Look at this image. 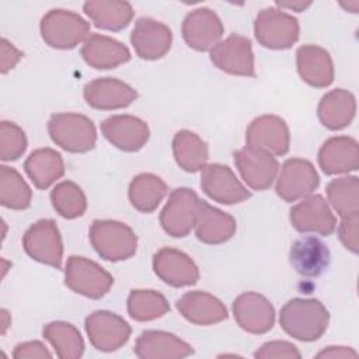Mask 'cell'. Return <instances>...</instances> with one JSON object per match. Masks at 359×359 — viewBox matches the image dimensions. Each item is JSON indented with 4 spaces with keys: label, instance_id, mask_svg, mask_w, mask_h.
I'll return each mask as SVG.
<instances>
[{
    "label": "cell",
    "instance_id": "25",
    "mask_svg": "<svg viewBox=\"0 0 359 359\" xmlns=\"http://www.w3.org/2000/svg\"><path fill=\"white\" fill-rule=\"evenodd\" d=\"M175 307L185 320L196 325L217 324L229 317L226 306L213 294L202 290L184 293Z\"/></svg>",
    "mask_w": 359,
    "mask_h": 359
},
{
    "label": "cell",
    "instance_id": "19",
    "mask_svg": "<svg viewBox=\"0 0 359 359\" xmlns=\"http://www.w3.org/2000/svg\"><path fill=\"white\" fill-rule=\"evenodd\" d=\"M245 143L247 146L266 150L273 156H285L290 144L289 128L280 116L261 115L248 125Z\"/></svg>",
    "mask_w": 359,
    "mask_h": 359
},
{
    "label": "cell",
    "instance_id": "36",
    "mask_svg": "<svg viewBox=\"0 0 359 359\" xmlns=\"http://www.w3.org/2000/svg\"><path fill=\"white\" fill-rule=\"evenodd\" d=\"M32 191L21 174L8 165L0 167V203L13 210L29 208Z\"/></svg>",
    "mask_w": 359,
    "mask_h": 359
},
{
    "label": "cell",
    "instance_id": "40",
    "mask_svg": "<svg viewBox=\"0 0 359 359\" xmlns=\"http://www.w3.org/2000/svg\"><path fill=\"white\" fill-rule=\"evenodd\" d=\"M254 358L259 359H300L302 353L297 346L287 341H269L265 342L255 353Z\"/></svg>",
    "mask_w": 359,
    "mask_h": 359
},
{
    "label": "cell",
    "instance_id": "17",
    "mask_svg": "<svg viewBox=\"0 0 359 359\" xmlns=\"http://www.w3.org/2000/svg\"><path fill=\"white\" fill-rule=\"evenodd\" d=\"M292 226L300 233L330 236L335 231L337 219L321 195H309L290 209Z\"/></svg>",
    "mask_w": 359,
    "mask_h": 359
},
{
    "label": "cell",
    "instance_id": "31",
    "mask_svg": "<svg viewBox=\"0 0 359 359\" xmlns=\"http://www.w3.org/2000/svg\"><path fill=\"white\" fill-rule=\"evenodd\" d=\"M24 170L38 189H46L65 174L62 154L50 147L34 150L24 163Z\"/></svg>",
    "mask_w": 359,
    "mask_h": 359
},
{
    "label": "cell",
    "instance_id": "29",
    "mask_svg": "<svg viewBox=\"0 0 359 359\" xmlns=\"http://www.w3.org/2000/svg\"><path fill=\"white\" fill-rule=\"evenodd\" d=\"M356 114V100L352 93L335 88L324 94L318 102L317 115L320 122L330 130L346 128Z\"/></svg>",
    "mask_w": 359,
    "mask_h": 359
},
{
    "label": "cell",
    "instance_id": "8",
    "mask_svg": "<svg viewBox=\"0 0 359 359\" xmlns=\"http://www.w3.org/2000/svg\"><path fill=\"white\" fill-rule=\"evenodd\" d=\"M22 247L35 261L56 269L62 266L63 243L52 219H41L31 224L22 237Z\"/></svg>",
    "mask_w": 359,
    "mask_h": 359
},
{
    "label": "cell",
    "instance_id": "44",
    "mask_svg": "<svg viewBox=\"0 0 359 359\" xmlns=\"http://www.w3.org/2000/svg\"><path fill=\"white\" fill-rule=\"evenodd\" d=\"M317 358H356L358 353L352 348L346 346H328L316 355Z\"/></svg>",
    "mask_w": 359,
    "mask_h": 359
},
{
    "label": "cell",
    "instance_id": "21",
    "mask_svg": "<svg viewBox=\"0 0 359 359\" xmlns=\"http://www.w3.org/2000/svg\"><path fill=\"white\" fill-rule=\"evenodd\" d=\"M101 133L112 146L123 151L140 150L150 136L147 123L133 115H112L104 119Z\"/></svg>",
    "mask_w": 359,
    "mask_h": 359
},
{
    "label": "cell",
    "instance_id": "13",
    "mask_svg": "<svg viewBox=\"0 0 359 359\" xmlns=\"http://www.w3.org/2000/svg\"><path fill=\"white\" fill-rule=\"evenodd\" d=\"M201 188L215 202L234 205L251 198V192L224 164H206L201 172Z\"/></svg>",
    "mask_w": 359,
    "mask_h": 359
},
{
    "label": "cell",
    "instance_id": "3",
    "mask_svg": "<svg viewBox=\"0 0 359 359\" xmlns=\"http://www.w3.org/2000/svg\"><path fill=\"white\" fill-rule=\"evenodd\" d=\"M48 132L53 143L69 153H86L97 143L94 122L81 114H53L48 121Z\"/></svg>",
    "mask_w": 359,
    "mask_h": 359
},
{
    "label": "cell",
    "instance_id": "12",
    "mask_svg": "<svg viewBox=\"0 0 359 359\" xmlns=\"http://www.w3.org/2000/svg\"><path fill=\"white\" fill-rule=\"evenodd\" d=\"M210 62L222 72L254 77V53L251 41L247 36L231 34L224 41H220L210 49Z\"/></svg>",
    "mask_w": 359,
    "mask_h": 359
},
{
    "label": "cell",
    "instance_id": "42",
    "mask_svg": "<svg viewBox=\"0 0 359 359\" xmlns=\"http://www.w3.org/2000/svg\"><path fill=\"white\" fill-rule=\"evenodd\" d=\"M13 358L25 359V358H52V353L41 341H28L15 345L13 351Z\"/></svg>",
    "mask_w": 359,
    "mask_h": 359
},
{
    "label": "cell",
    "instance_id": "11",
    "mask_svg": "<svg viewBox=\"0 0 359 359\" xmlns=\"http://www.w3.org/2000/svg\"><path fill=\"white\" fill-rule=\"evenodd\" d=\"M233 157L241 178L251 189L265 191L275 181L279 163L269 151L245 144Z\"/></svg>",
    "mask_w": 359,
    "mask_h": 359
},
{
    "label": "cell",
    "instance_id": "37",
    "mask_svg": "<svg viewBox=\"0 0 359 359\" xmlns=\"http://www.w3.org/2000/svg\"><path fill=\"white\" fill-rule=\"evenodd\" d=\"M168 311L167 299L157 290L135 289L128 296V313L136 321H151Z\"/></svg>",
    "mask_w": 359,
    "mask_h": 359
},
{
    "label": "cell",
    "instance_id": "41",
    "mask_svg": "<svg viewBox=\"0 0 359 359\" xmlns=\"http://www.w3.org/2000/svg\"><path fill=\"white\" fill-rule=\"evenodd\" d=\"M358 233H359V215L342 217L339 227H338L339 240L344 244V247L353 254H358V251H359Z\"/></svg>",
    "mask_w": 359,
    "mask_h": 359
},
{
    "label": "cell",
    "instance_id": "24",
    "mask_svg": "<svg viewBox=\"0 0 359 359\" xmlns=\"http://www.w3.org/2000/svg\"><path fill=\"white\" fill-rule=\"evenodd\" d=\"M328 247L314 236H303L297 238L289 251L292 268L302 276L317 278L330 265Z\"/></svg>",
    "mask_w": 359,
    "mask_h": 359
},
{
    "label": "cell",
    "instance_id": "18",
    "mask_svg": "<svg viewBox=\"0 0 359 359\" xmlns=\"http://www.w3.org/2000/svg\"><path fill=\"white\" fill-rule=\"evenodd\" d=\"M130 43L139 57L144 60H157L170 50L172 34L164 22L150 17H142L135 22L130 34Z\"/></svg>",
    "mask_w": 359,
    "mask_h": 359
},
{
    "label": "cell",
    "instance_id": "45",
    "mask_svg": "<svg viewBox=\"0 0 359 359\" xmlns=\"http://www.w3.org/2000/svg\"><path fill=\"white\" fill-rule=\"evenodd\" d=\"M276 6H279L280 8H289V10H294V11H303L306 10L307 7L311 6L310 1H294V3H280V1H276Z\"/></svg>",
    "mask_w": 359,
    "mask_h": 359
},
{
    "label": "cell",
    "instance_id": "38",
    "mask_svg": "<svg viewBox=\"0 0 359 359\" xmlns=\"http://www.w3.org/2000/svg\"><path fill=\"white\" fill-rule=\"evenodd\" d=\"M50 202L56 213L65 219L80 217L87 209V199L83 189L69 180L59 182L52 189Z\"/></svg>",
    "mask_w": 359,
    "mask_h": 359
},
{
    "label": "cell",
    "instance_id": "23",
    "mask_svg": "<svg viewBox=\"0 0 359 359\" xmlns=\"http://www.w3.org/2000/svg\"><path fill=\"white\" fill-rule=\"evenodd\" d=\"M318 164L324 174H346L359 167V144L351 136H334L318 150Z\"/></svg>",
    "mask_w": 359,
    "mask_h": 359
},
{
    "label": "cell",
    "instance_id": "39",
    "mask_svg": "<svg viewBox=\"0 0 359 359\" xmlns=\"http://www.w3.org/2000/svg\"><path fill=\"white\" fill-rule=\"evenodd\" d=\"M27 150V136L14 122H0V158L3 161L18 160Z\"/></svg>",
    "mask_w": 359,
    "mask_h": 359
},
{
    "label": "cell",
    "instance_id": "10",
    "mask_svg": "<svg viewBox=\"0 0 359 359\" xmlns=\"http://www.w3.org/2000/svg\"><path fill=\"white\" fill-rule=\"evenodd\" d=\"M320 185L314 165L304 158L293 157L282 164L275 192L285 202H294L311 195Z\"/></svg>",
    "mask_w": 359,
    "mask_h": 359
},
{
    "label": "cell",
    "instance_id": "34",
    "mask_svg": "<svg viewBox=\"0 0 359 359\" xmlns=\"http://www.w3.org/2000/svg\"><path fill=\"white\" fill-rule=\"evenodd\" d=\"M43 338L53 346L62 359H79L84 353V341L80 331L70 323L52 321L42 330Z\"/></svg>",
    "mask_w": 359,
    "mask_h": 359
},
{
    "label": "cell",
    "instance_id": "14",
    "mask_svg": "<svg viewBox=\"0 0 359 359\" xmlns=\"http://www.w3.org/2000/svg\"><path fill=\"white\" fill-rule=\"evenodd\" d=\"M233 316L241 330L261 335L272 330L275 309L272 303L257 292H244L233 302Z\"/></svg>",
    "mask_w": 359,
    "mask_h": 359
},
{
    "label": "cell",
    "instance_id": "2",
    "mask_svg": "<svg viewBox=\"0 0 359 359\" xmlns=\"http://www.w3.org/2000/svg\"><path fill=\"white\" fill-rule=\"evenodd\" d=\"M88 237L97 254L111 262L125 261L137 250V236L128 224L118 220H94Z\"/></svg>",
    "mask_w": 359,
    "mask_h": 359
},
{
    "label": "cell",
    "instance_id": "4",
    "mask_svg": "<svg viewBox=\"0 0 359 359\" xmlns=\"http://www.w3.org/2000/svg\"><path fill=\"white\" fill-rule=\"evenodd\" d=\"M39 29L43 42L55 49H73L90 35V24L77 13L63 8L49 10Z\"/></svg>",
    "mask_w": 359,
    "mask_h": 359
},
{
    "label": "cell",
    "instance_id": "33",
    "mask_svg": "<svg viewBox=\"0 0 359 359\" xmlns=\"http://www.w3.org/2000/svg\"><path fill=\"white\" fill-rule=\"evenodd\" d=\"M165 194L167 184L151 172H142L133 177L128 189L130 205L142 213L154 212Z\"/></svg>",
    "mask_w": 359,
    "mask_h": 359
},
{
    "label": "cell",
    "instance_id": "22",
    "mask_svg": "<svg viewBox=\"0 0 359 359\" xmlns=\"http://www.w3.org/2000/svg\"><path fill=\"white\" fill-rule=\"evenodd\" d=\"M133 352L140 359H182L192 355L194 348L171 332L146 330L136 338Z\"/></svg>",
    "mask_w": 359,
    "mask_h": 359
},
{
    "label": "cell",
    "instance_id": "26",
    "mask_svg": "<svg viewBox=\"0 0 359 359\" xmlns=\"http://www.w3.org/2000/svg\"><path fill=\"white\" fill-rule=\"evenodd\" d=\"M296 66L304 83L316 88H325L334 81V63L324 48L303 45L296 52Z\"/></svg>",
    "mask_w": 359,
    "mask_h": 359
},
{
    "label": "cell",
    "instance_id": "7",
    "mask_svg": "<svg viewBox=\"0 0 359 359\" xmlns=\"http://www.w3.org/2000/svg\"><path fill=\"white\" fill-rule=\"evenodd\" d=\"M201 199L189 188L174 189L160 213L163 230L175 238L185 237L195 227Z\"/></svg>",
    "mask_w": 359,
    "mask_h": 359
},
{
    "label": "cell",
    "instance_id": "16",
    "mask_svg": "<svg viewBox=\"0 0 359 359\" xmlns=\"http://www.w3.org/2000/svg\"><path fill=\"white\" fill-rule=\"evenodd\" d=\"M153 271L172 287L192 286L199 280V269L194 259L172 247H163L153 255Z\"/></svg>",
    "mask_w": 359,
    "mask_h": 359
},
{
    "label": "cell",
    "instance_id": "28",
    "mask_svg": "<svg viewBox=\"0 0 359 359\" xmlns=\"http://www.w3.org/2000/svg\"><path fill=\"white\" fill-rule=\"evenodd\" d=\"M236 230L237 223L231 215L201 201L195 223V234L199 241L209 245L223 244L234 236Z\"/></svg>",
    "mask_w": 359,
    "mask_h": 359
},
{
    "label": "cell",
    "instance_id": "1",
    "mask_svg": "<svg viewBox=\"0 0 359 359\" xmlns=\"http://www.w3.org/2000/svg\"><path fill=\"white\" fill-rule=\"evenodd\" d=\"M330 323V313L318 299L294 297L279 313L282 330L292 338L311 342L323 337Z\"/></svg>",
    "mask_w": 359,
    "mask_h": 359
},
{
    "label": "cell",
    "instance_id": "43",
    "mask_svg": "<svg viewBox=\"0 0 359 359\" xmlns=\"http://www.w3.org/2000/svg\"><path fill=\"white\" fill-rule=\"evenodd\" d=\"M22 57V52L18 50L13 43H10L6 38L1 39V73L6 74L11 70Z\"/></svg>",
    "mask_w": 359,
    "mask_h": 359
},
{
    "label": "cell",
    "instance_id": "20",
    "mask_svg": "<svg viewBox=\"0 0 359 359\" xmlns=\"http://www.w3.org/2000/svg\"><path fill=\"white\" fill-rule=\"evenodd\" d=\"M83 97L94 109L112 111L129 107L137 98V93L122 80L100 77L84 86Z\"/></svg>",
    "mask_w": 359,
    "mask_h": 359
},
{
    "label": "cell",
    "instance_id": "6",
    "mask_svg": "<svg viewBox=\"0 0 359 359\" xmlns=\"http://www.w3.org/2000/svg\"><path fill=\"white\" fill-rule=\"evenodd\" d=\"M65 283L84 297L101 299L112 287L114 278L97 262L86 257L70 255L65 266Z\"/></svg>",
    "mask_w": 359,
    "mask_h": 359
},
{
    "label": "cell",
    "instance_id": "35",
    "mask_svg": "<svg viewBox=\"0 0 359 359\" xmlns=\"http://www.w3.org/2000/svg\"><path fill=\"white\" fill-rule=\"evenodd\" d=\"M325 192L328 202L341 217L359 215V178L356 175L330 181Z\"/></svg>",
    "mask_w": 359,
    "mask_h": 359
},
{
    "label": "cell",
    "instance_id": "5",
    "mask_svg": "<svg viewBox=\"0 0 359 359\" xmlns=\"http://www.w3.org/2000/svg\"><path fill=\"white\" fill-rule=\"evenodd\" d=\"M299 32L297 18L276 7L262 8L254 21V35L258 43L268 49L292 48L299 39Z\"/></svg>",
    "mask_w": 359,
    "mask_h": 359
},
{
    "label": "cell",
    "instance_id": "27",
    "mask_svg": "<svg viewBox=\"0 0 359 359\" xmlns=\"http://www.w3.org/2000/svg\"><path fill=\"white\" fill-rule=\"evenodd\" d=\"M84 62L98 70L115 69L130 60V52L122 42L101 34H90L80 50Z\"/></svg>",
    "mask_w": 359,
    "mask_h": 359
},
{
    "label": "cell",
    "instance_id": "30",
    "mask_svg": "<svg viewBox=\"0 0 359 359\" xmlns=\"http://www.w3.org/2000/svg\"><path fill=\"white\" fill-rule=\"evenodd\" d=\"M83 10L97 28L114 32L126 28L135 14L132 6L121 0H88Z\"/></svg>",
    "mask_w": 359,
    "mask_h": 359
},
{
    "label": "cell",
    "instance_id": "9",
    "mask_svg": "<svg viewBox=\"0 0 359 359\" xmlns=\"http://www.w3.org/2000/svg\"><path fill=\"white\" fill-rule=\"evenodd\" d=\"M90 344L101 352H114L122 348L132 334L130 325L118 314L108 310L91 313L84 323Z\"/></svg>",
    "mask_w": 359,
    "mask_h": 359
},
{
    "label": "cell",
    "instance_id": "15",
    "mask_svg": "<svg viewBox=\"0 0 359 359\" xmlns=\"http://www.w3.org/2000/svg\"><path fill=\"white\" fill-rule=\"evenodd\" d=\"M224 27L219 15L208 7H199L188 13L182 21V38L195 50H210L220 42Z\"/></svg>",
    "mask_w": 359,
    "mask_h": 359
},
{
    "label": "cell",
    "instance_id": "32",
    "mask_svg": "<svg viewBox=\"0 0 359 359\" xmlns=\"http://www.w3.org/2000/svg\"><path fill=\"white\" fill-rule=\"evenodd\" d=\"M172 153L177 164L187 172L202 170L209 160V147L196 133L182 129L172 139Z\"/></svg>",
    "mask_w": 359,
    "mask_h": 359
}]
</instances>
